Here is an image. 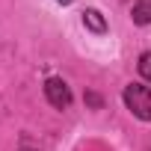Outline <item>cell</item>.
<instances>
[{
  "label": "cell",
  "instance_id": "obj_1",
  "mask_svg": "<svg viewBox=\"0 0 151 151\" xmlns=\"http://www.w3.org/2000/svg\"><path fill=\"white\" fill-rule=\"evenodd\" d=\"M124 104H127V110H130L136 119L151 122V89H148V86H142V83L124 86Z\"/></svg>",
  "mask_w": 151,
  "mask_h": 151
},
{
  "label": "cell",
  "instance_id": "obj_2",
  "mask_svg": "<svg viewBox=\"0 0 151 151\" xmlns=\"http://www.w3.org/2000/svg\"><path fill=\"white\" fill-rule=\"evenodd\" d=\"M45 98H47L50 107H56V110H68V107H71V89H68V83L59 80V77H50V80L45 83Z\"/></svg>",
  "mask_w": 151,
  "mask_h": 151
},
{
  "label": "cell",
  "instance_id": "obj_3",
  "mask_svg": "<svg viewBox=\"0 0 151 151\" xmlns=\"http://www.w3.org/2000/svg\"><path fill=\"white\" fill-rule=\"evenodd\" d=\"M83 24H86L92 33H98V36L107 33V21H104V15H101L98 9H86V12H83Z\"/></svg>",
  "mask_w": 151,
  "mask_h": 151
},
{
  "label": "cell",
  "instance_id": "obj_4",
  "mask_svg": "<svg viewBox=\"0 0 151 151\" xmlns=\"http://www.w3.org/2000/svg\"><path fill=\"white\" fill-rule=\"evenodd\" d=\"M130 18L136 21V24H151V0H136V6H133V12H130Z\"/></svg>",
  "mask_w": 151,
  "mask_h": 151
},
{
  "label": "cell",
  "instance_id": "obj_5",
  "mask_svg": "<svg viewBox=\"0 0 151 151\" xmlns=\"http://www.w3.org/2000/svg\"><path fill=\"white\" fill-rule=\"evenodd\" d=\"M139 74L151 83V53H142V56H139Z\"/></svg>",
  "mask_w": 151,
  "mask_h": 151
},
{
  "label": "cell",
  "instance_id": "obj_6",
  "mask_svg": "<svg viewBox=\"0 0 151 151\" xmlns=\"http://www.w3.org/2000/svg\"><path fill=\"white\" fill-rule=\"evenodd\" d=\"M86 104H89V107H95V110H98V107H101V104H104V101H101V95H98V92H86Z\"/></svg>",
  "mask_w": 151,
  "mask_h": 151
},
{
  "label": "cell",
  "instance_id": "obj_7",
  "mask_svg": "<svg viewBox=\"0 0 151 151\" xmlns=\"http://www.w3.org/2000/svg\"><path fill=\"white\" fill-rule=\"evenodd\" d=\"M56 3H71V0H56Z\"/></svg>",
  "mask_w": 151,
  "mask_h": 151
},
{
  "label": "cell",
  "instance_id": "obj_8",
  "mask_svg": "<svg viewBox=\"0 0 151 151\" xmlns=\"http://www.w3.org/2000/svg\"><path fill=\"white\" fill-rule=\"evenodd\" d=\"M21 151H36V148H21Z\"/></svg>",
  "mask_w": 151,
  "mask_h": 151
}]
</instances>
